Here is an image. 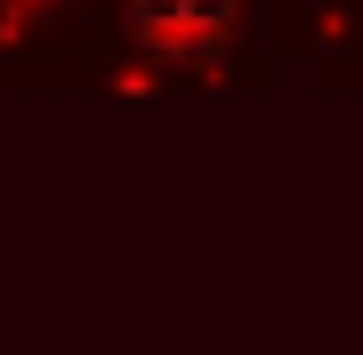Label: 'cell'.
<instances>
[{"instance_id":"6da1fadb","label":"cell","mask_w":363,"mask_h":355,"mask_svg":"<svg viewBox=\"0 0 363 355\" xmlns=\"http://www.w3.org/2000/svg\"><path fill=\"white\" fill-rule=\"evenodd\" d=\"M130 33L169 65H202V57L226 49L234 0H130Z\"/></svg>"}]
</instances>
